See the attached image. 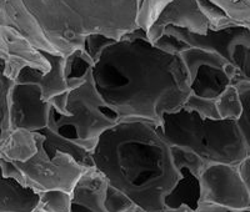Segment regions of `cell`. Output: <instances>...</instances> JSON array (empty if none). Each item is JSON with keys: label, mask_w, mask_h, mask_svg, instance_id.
<instances>
[{"label": "cell", "mask_w": 250, "mask_h": 212, "mask_svg": "<svg viewBox=\"0 0 250 212\" xmlns=\"http://www.w3.org/2000/svg\"><path fill=\"white\" fill-rule=\"evenodd\" d=\"M93 79L106 110L118 121L162 124L190 94L189 74L178 54L162 50L140 29L111 40L94 61Z\"/></svg>", "instance_id": "6da1fadb"}, {"label": "cell", "mask_w": 250, "mask_h": 212, "mask_svg": "<svg viewBox=\"0 0 250 212\" xmlns=\"http://www.w3.org/2000/svg\"><path fill=\"white\" fill-rule=\"evenodd\" d=\"M93 167L109 186L148 212H171V195L184 178L171 157L159 125L145 120L118 121L103 133L91 153Z\"/></svg>", "instance_id": "7a4b0ae2"}, {"label": "cell", "mask_w": 250, "mask_h": 212, "mask_svg": "<svg viewBox=\"0 0 250 212\" xmlns=\"http://www.w3.org/2000/svg\"><path fill=\"white\" fill-rule=\"evenodd\" d=\"M55 54L66 58L85 50L86 37L120 40L148 31L171 0H21Z\"/></svg>", "instance_id": "3957f363"}, {"label": "cell", "mask_w": 250, "mask_h": 212, "mask_svg": "<svg viewBox=\"0 0 250 212\" xmlns=\"http://www.w3.org/2000/svg\"><path fill=\"white\" fill-rule=\"evenodd\" d=\"M159 129L170 146L193 151L207 165L236 166L250 156V142L234 120L202 119L180 109L176 113L164 114Z\"/></svg>", "instance_id": "277c9868"}, {"label": "cell", "mask_w": 250, "mask_h": 212, "mask_svg": "<svg viewBox=\"0 0 250 212\" xmlns=\"http://www.w3.org/2000/svg\"><path fill=\"white\" fill-rule=\"evenodd\" d=\"M91 68L77 85L68 89V115L59 116L51 109L46 127L77 139L83 147L93 153L99 136L117 124V120L108 113L105 102L98 93Z\"/></svg>", "instance_id": "5b68a950"}, {"label": "cell", "mask_w": 250, "mask_h": 212, "mask_svg": "<svg viewBox=\"0 0 250 212\" xmlns=\"http://www.w3.org/2000/svg\"><path fill=\"white\" fill-rule=\"evenodd\" d=\"M43 142L39 145L37 154L28 161L15 162L23 176V185L38 193L51 190L71 193L88 169L80 166L65 154L55 153L50 157L44 150Z\"/></svg>", "instance_id": "8992f818"}, {"label": "cell", "mask_w": 250, "mask_h": 212, "mask_svg": "<svg viewBox=\"0 0 250 212\" xmlns=\"http://www.w3.org/2000/svg\"><path fill=\"white\" fill-rule=\"evenodd\" d=\"M198 204L213 205L231 211L250 210V187L243 182L236 166L208 165L198 177Z\"/></svg>", "instance_id": "52a82bcc"}, {"label": "cell", "mask_w": 250, "mask_h": 212, "mask_svg": "<svg viewBox=\"0 0 250 212\" xmlns=\"http://www.w3.org/2000/svg\"><path fill=\"white\" fill-rule=\"evenodd\" d=\"M164 33L178 38L188 46L216 53L236 66L245 77H250V41L249 28L247 26H231L219 31L208 30L205 35H196L183 29L168 26L164 29Z\"/></svg>", "instance_id": "ba28073f"}, {"label": "cell", "mask_w": 250, "mask_h": 212, "mask_svg": "<svg viewBox=\"0 0 250 212\" xmlns=\"http://www.w3.org/2000/svg\"><path fill=\"white\" fill-rule=\"evenodd\" d=\"M178 55L189 74L190 93L194 95L215 100L230 85L224 68L231 62L216 53L187 45Z\"/></svg>", "instance_id": "9c48e42d"}, {"label": "cell", "mask_w": 250, "mask_h": 212, "mask_svg": "<svg viewBox=\"0 0 250 212\" xmlns=\"http://www.w3.org/2000/svg\"><path fill=\"white\" fill-rule=\"evenodd\" d=\"M51 106L42 96L39 86L14 82L8 94V117L10 131L17 129L42 131L48 126Z\"/></svg>", "instance_id": "30bf717a"}, {"label": "cell", "mask_w": 250, "mask_h": 212, "mask_svg": "<svg viewBox=\"0 0 250 212\" xmlns=\"http://www.w3.org/2000/svg\"><path fill=\"white\" fill-rule=\"evenodd\" d=\"M0 60L4 62V73L10 81L15 82L25 68L46 73L50 64L43 51L31 45L19 31L0 25Z\"/></svg>", "instance_id": "8fae6325"}, {"label": "cell", "mask_w": 250, "mask_h": 212, "mask_svg": "<svg viewBox=\"0 0 250 212\" xmlns=\"http://www.w3.org/2000/svg\"><path fill=\"white\" fill-rule=\"evenodd\" d=\"M168 26L183 29L196 35H205L209 30L208 20L198 0H171L148 29L146 39L154 44Z\"/></svg>", "instance_id": "7c38bea8"}, {"label": "cell", "mask_w": 250, "mask_h": 212, "mask_svg": "<svg viewBox=\"0 0 250 212\" xmlns=\"http://www.w3.org/2000/svg\"><path fill=\"white\" fill-rule=\"evenodd\" d=\"M44 53V51H43ZM44 57L50 64L46 73H40L34 69L25 68L21 70L15 82L20 84H34L39 86L42 96L45 102L57 95L68 91V82L65 75V58L60 55L44 53Z\"/></svg>", "instance_id": "4fadbf2b"}, {"label": "cell", "mask_w": 250, "mask_h": 212, "mask_svg": "<svg viewBox=\"0 0 250 212\" xmlns=\"http://www.w3.org/2000/svg\"><path fill=\"white\" fill-rule=\"evenodd\" d=\"M106 189L105 177L94 167L88 169L71 193L70 212H108L105 209Z\"/></svg>", "instance_id": "5bb4252c"}, {"label": "cell", "mask_w": 250, "mask_h": 212, "mask_svg": "<svg viewBox=\"0 0 250 212\" xmlns=\"http://www.w3.org/2000/svg\"><path fill=\"white\" fill-rule=\"evenodd\" d=\"M39 207V193L0 173V212H34Z\"/></svg>", "instance_id": "9a60e30c"}, {"label": "cell", "mask_w": 250, "mask_h": 212, "mask_svg": "<svg viewBox=\"0 0 250 212\" xmlns=\"http://www.w3.org/2000/svg\"><path fill=\"white\" fill-rule=\"evenodd\" d=\"M44 141L42 133L17 129L12 130L0 141V158L12 162H24L37 154Z\"/></svg>", "instance_id": "2e32d148"}, {"label": "cell", "mask_w": 250, "mask_h": 212, "mask_svg": "<svg viewBox=\"0 0 250 212\" xmlns=\"http://www.w3.org/2000/svg\"><path fill=\"white\" fill-rule=\"evenodd\" d=\"M39 133H42V135L44 136L43 147L50 157L55 153H62L70 156L75 162H78L84 169L93 167L91 153L86 150L85 147H83L77 139L66 137L58 131L50 130L48 127Z\"/></svg>", "instance_id": "e0dca14e"}, {"label": "cell", "mask_w": 250, "mask_h": 212, "mask_svg": "<svg viewBox=\"0 0 250 212\" xmlns=\"http://www.w3.org/2000/svg\"><path fill=\"white\" fill-rule=\"evenodd\" d=\"M216 111L219 119L222 120H236L242 115L243 106L239 99L238 91L234 86L229 85L224 91L215 99Z\"/></svg>", "instance_id": "ac0fdd59"}, {"label": "cell", "mask_w": 250, "mask_h": 212, "mask_svg": "<svg viewBox=\"0 0 250 212\" xmlns=\"http://www.w3.org/2000/svg\"><path fill=\"white\" fill-rule=\"evenodd\" d=\"M230 20L243 26L250 25V0H208Z\"/></svg>", "instance_id": "d6986e66"}, {"label": "cell", "mask_w": 250, "mask_h": 212, "mask_svg": "<svg viewBox=\"0 0 250 212\" xmlns=\"http://www.w3.org/2000/svg\"><path fill=\"white\" fill-rule=\"evenodd\" d=\"M171 157L176 169L179 171L187 170L188 173H190L196 178L199 177L203 170L208 166L199 156L184 147L171 146Z\"/></svg>", "instance_id": "ffe728a7"}, {"label": "cell", "mask_w": 250, "mask_h": 212, "mask_svg": "<svg viewBox=\"0 0 250 212\" xmlns=\"http://www.w3.org/2000/svg\"><path fill=\"white\" fill-rule=\"evenodd\" d=\"M43 212H70L71 193L51 190L39 193V207Z\"/></svg>", "instance_id": "44dd1931"}, {"label": "cell", "mask_w": 250, "mask_h": 212, "mask_svg": "<svg viewBox=\"0 0 250 212\" xmlns=\"http://www.w3.org/2000/svg\"><path fill=\"white\" fill-rule=\"evenodd\" d=\"M182 109L185 111H189V113L196 114L202 119L219 120L215 100L198 96V95H194L191 93L188 95Z\"/></svg>", "instance_id": "7402d4cb"}, {"label": "cell", "mask_w": 250, "mask_h": 212, "mask_svg": "<svg viewBox=\"0 0 250 212\" xmlns=\"http://www.w3.org/2000/svg\"><path fill=\"white\" fill-rule=\"evenodd\" d=\"M14 82L10 81L4 73V62L0 60V141L10 133L8 117V94Z\"/></svg>", "instance_id": "603a6c76"}, {"label": "cell", "mask_w": 250, "mask_h": 212, "mask_svg": "<svg viewBox=\"0 0 250 212\" xmlns=\"http://www.w3.org/2000/svg\"><path fill=\"white\" fill-rule=\"evenodd\" d=\"M134 206V202L122 191L109 186L105 195V209L108 212H126Z\"/></svg>", "instance_id": "cb8c5ba5"}, {"label": "cell", "mask_w": 250, "mask_h": 212, "mask_svg": "<svg viewBox=\"0 0 250 212\" xmlns=\"http://www.w3.org/2000/svg\"><path fill=\"white\" fill-rule=\"evenodd\" d=\"M236 170H238V173L243 180V182L248 187H250V156L244 158L242 162H239L236 165Z\"/></svg>", "instance_id": "d4e9b609"}, {"label": "cell", "mask_w": 250, "mask_h": 212, "mask_svg": "<svg viewBox=\"0 0 250 212\" xmlns=\"http://www.w3.org/2000/svg\"><path fill=\"white\" fill-rule=\"evenodd\" d=\"M193 212H250V210H247V211H231V210L213 206V205L198 204V206H196V209Z\"/></svg>", "instance_id": "484cf974"}, {"label": "cell", "mask_w": 250, "mask_h": 212, "mask_svg": "<svg viewBox=\"0 0 250 212\" xmlns=\"http://www.w3.org/2000/svg\"><path fill=\"white\" fill-rule=\"evenodd\" d=\"M126 212H148V211H145V210L140 209V207H138V206H135V205H134V206L131 207L130 210H128Z\"/></svg>", "instance_id": "4316f807"}, {"label": "cell", "mask_w": 250, "mask_h": 212, "mask_svg": "<svg viewBox=\"0 0 250 212\" xmlns=\"http://www.w3.org/2000/svg\"><path fill=\"white\" fill-rule=\"evenodd\" d=\"M34 212H43V211H42V210H40V209H37Z\"/></svg>", "instance_id": "83f0119b"}]
</instances>
